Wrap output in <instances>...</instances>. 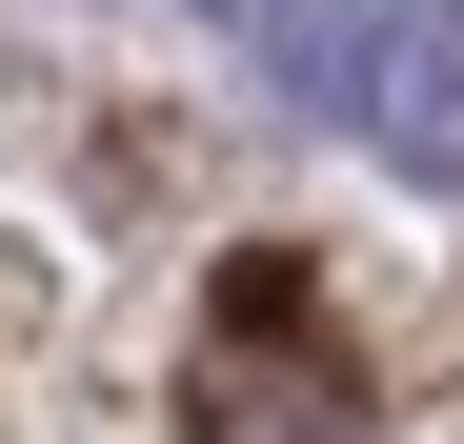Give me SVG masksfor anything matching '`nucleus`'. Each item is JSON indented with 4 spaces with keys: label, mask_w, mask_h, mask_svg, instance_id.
<instances>
[{
    "label": "nucleus",
    "mask_w": 464,
    "mask_h": 444,
    "mask_svg": "<svg viewBox=\"0 0 464 444\" xmlns=\"http://www.w3.org/2000/svg\"><path fill=\"white\" fill-rule=\"evenodd\" d=\"M343 424H363V384H343L324 304L283 263H243L222 283V343H202V444H343Z\"/></svg>",
    "instance_id": "nucleus-1"
},
{
    "label": "nucleus",
    "mask_w": 464,
    "mask_h": 444,
    "mask_svg": "<svg viewBox=\"0 0 464 444\" xmlns=\"http://www.w3.org/2000/svg\"><path fill=\"white\" fill-rule=\"evenodd\" d=\"M404 182H444L464 202V0H383L363 21V101H343Z\"/></svg>",
    "instance_id": "nucleus-2"
},
{
    "label": "nucleus",
    "mask_w": 464,
    "mask_h": 444,
    "mask_svg": "<svg viewBox=\"0 0 464 444\" xmlns=\"http://www.w3.org/2000/svg\"><path fill=\"white\" fill-rule=\"evenodd\" d=\"M363 21H383V0H263V82L343 121V101H363Z\"/></svg>",
    "instance_id": "nucleus-3"
}]
</instances>
